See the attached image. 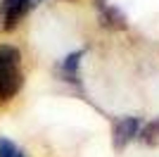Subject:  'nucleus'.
I'll return each mask as SVG.
<instances>
[{
  "mask_svg": "<svg viewBox=\"0 0 159 157\" xmlns=\"http://www.w3.org/2000/svg\"><path fill=\"white\" fill-rule=\"evenodd\" d=\"M0 157H26L10 138H0Z\"/></svg>",
  "mask_w": 159,
  "mask_h": 157,
  "instance_id": "nucleus-7",
  "label": "nucleus"
},
{
  "mask_svg": "<svg viewBox=\"0 0 159 157\" xmlns=\"http://www.w3.org/2000/svg\"><path fill=\"white\" fill-rule=\"evenodd\" d=\"M140 131V121L135 117H121L114 121V148L116 150H124L128 143H131L133 138L138 136Z\"/></svg>",
  "mask_w": 159,
  "mask_h": 157,
  "instance_id": "nucleus-3",
  "label": "nucleus"
},
{
  "mask_svg": "<svg viewBox=\"0 0 159 157\" xmlns=\"http://www.w3.org/2000/svg\"><path fill=\"white\" fill-rule=\"evenodd\" d=\"M40 0H0V24L5 31H12Z\"/></svg>",
  "mask_w": 159,
  "mask_h": 157,
  "instance_id": "nucleus-2",
  "label": "nucleus"
},
{
  "mask_svg": "<svg viewBox=\"0 0 159 157\" xmlns=\"http://www.w3.org/2000/svg\"><path fill=\"white\" fill-rule=\"evenodd\" d=\"M21 52L10 43L0 45V100H12L21 91Z\"/></svg>",
  "mask_w": 159,
  "mask_h": 157,
  "instance_id": "nucleus-1",
  "label": "nucleus"
},
{
  "mask_svg": "<svg viewBox=\"0 0 159 157\" xmlns=\"http://www.w3.org/2000/svg\"><path fill=\"white\" fill-rule=\"evenodd\" d=\"M138 136L145 145H159V117L152 119V121H147L145 126H140Z\"/></svg>",
  "mask_w": 159,
  "mask_h": 157,
  "instance_id": "nucleus-6",
  "label": "nucleus"
},
{
  "mask_svg": "<svg viewBox=\"0 0 159 157\" xmlns=\"http://www.w3.org/2000/svg\"><path fill=\"white\" fill-rule=\"evenodd\" d=\"M98 12H100V21L105 26H109V29H126V17L116 7H112L109 2L98 0Z\"/></svg>",
  "mask_w": 159,
  "mask_h": 157,
  "instance_id": "nucleus-4",
  "label": "nucleus"
},
{
  "mask_svg": "<svg viewBox=\"0 0 159 157\" xmlns=\"http://www.w3.org/2000/svg\"><path fill=\"white\" fill-rule=\"evenodd\" d=\"M81 57H83V50H76L71 55H66L60 64V76L64 81H71V83H79V64Z\"/></svg>",
  "mask_w": 159,
  "mask_h": 157,
  "instance_id": "nucleus-5",
  "label": "nucleus"
}]
</instances>
